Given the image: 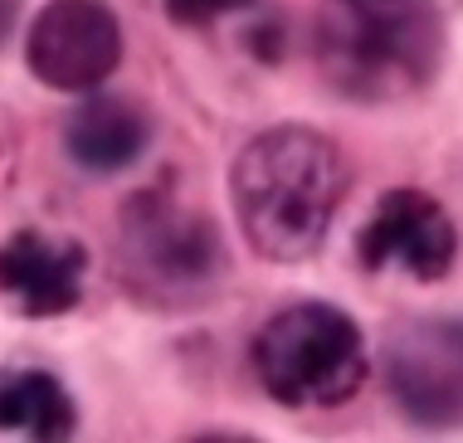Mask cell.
I'll list each match as a JSON object with an SVG mask.
<instances>
[{
    "instance_id": "1",
    "label": "cell",
    "mask_w": 463,
    "mask_h": 443,
    "mask_svg": "<svg viewBox=\"0 0 463 443\" xmlns=\"http://www.w3.org/2000/svg\"><path fill=\"white\" fill-rule=\"evenodd\" d=\"M352 171L336 142L317 127H269L230 166V200L244 239L269 263H303L322 249Z\"/></svg>"
},
{
    "instance_id": "11",
    "label": "cell",
    "mask_w": 463,
    "mask_h": 443,
    "mask_svg": "<svg viewBox=\"0 0 463 443\" xmlns=\"http://www.w3.org/2000/svg\"><path fill=\"white\" fill-rule=\"evenodd\" d=\"M249 5H259V0H166V15L185 30H200V24H215L220 15H240Z\"/></svg>"
},
{
    "instance_id": "7",
    "label": "cell",
    "mask_w": 463,
    "mask_h": 443,
    "mask_svg": "<svg viewBox=\"0 0 463 443\" xmlns=\"http://www.w3.org/2000/svg\"><path fill=\"white\" fill-rule=\"evenodd\" d=\"M454 253H458V230L449 220V210L434 195L410 185L385 190L356 234V263L366 273L405 269L420 283H439L454 269Z\"/></svg>"
},
{
    "instance_id": "2",
    "label": "cell",
    "mask_w": 463,
    "mask_h": 443,
    "mask_svg": "<svg viewBox=\"0 0 463 443\" xmlns=\"http://www.w3.org/2000/svg\"><path fill=\"white\" fill-rule=\"evenodd\" d=\"M439 59L444 20L434 0H327L317 15V69L356 103L420 93Z\"/></svg>"
},
{
    "instance_id": "3",
    "label": "cell",
    "mask_w": 463,
    "mask_h": 443,
    "mask_svg": "<svg viewBox=\"0 0 463 443\" xmlns=\"http://www.w3.org/2000/svg\"><path fill=\"white\" fill-rule=\"evenodd\" d=\"M254 375L288 410L346 404L366 380L361 326L332 302H298L273 312L254 336Z\"/></svg>"
},
{
    "instance_id": "5",
    "label": "cell",
    "mask_w": 463,
    "mask_h": 443,
    "mask_svg": "<svg viewBox=\"0 0 463 443\" xmlns=\"http://www.w3.org/2000/svg\"><path fill=\"white\" fill-rule=\"evenodd\" d=\"M385 385L400 414L430 429L463 424V316H410L385 336Z\"/></svg>"
},
{
    "instance_id": "9",
    "label": "cell",
    "mask_w": 463,
    "mask_h": 443,
    "mask_svg": "<svg viewBox=\"0 0 463 443\" xmlns=\"http://www.w3.org/2000/svg\"><path fill=\"white\" fill-rule=\"evenodd\" d=\"M146 142H152V112L142 103H132V98H118V93H93L89 88V98L64 122L69 156L93 175L128 171L146 151Z\"/></svg>"
},
{
    "instance_id": "4",
    "label": "cell",
    "mask_w": 463,
    "mask_h": 443,
    "mask_svg": "<svg viewBox=\"0 0 463 443\" xmlns=\"http://www.w3.org/2000/svg\"><path fill=\"white\" fill-rule=\"evenodd\" d=\"M224 244L210 214L191 210L171 190H142L122 210V283L142 302L185 307L215 293Z\"/></svg>"
},
{
    "instance_id": "10",
    "label": "cell",
    "mask_w": 463,
    "mask_h": 443,
    "mask_svg": "<svg viewBox=\"0 0 463 443\" xmlns=\"http://www.w3.org/2000/svg\"><path fill=\"white\" fill-rule=\"evenodd\" d=\"M73 424H79L73 395L49 371L0 375V429L30 438H69Z\"/></svg>"
},
{
    "instance_id": "12",
    "label": "cell",
    "mask_w": 463,
    "mask_h": 443,
    "mask_svg": "<svg viewBox=\"0 0 463 443\" xmlns=\"http://www.w3.org/2000/svg\"><path fill=\"white\" fill-rule=\"evenodd\" d=\"M279 34H283V24H279V20L254 24V34H249V49H254V54L264 59V63H273V59H279V49H273V40H279Z\"/></svg>"
},
{
    "instance_id": "8",
    "label": "cell",
    "mask_w": 463,
    "mask_h": 443,
    "mask_svg": "<svg viewBox=\"0 0 463 443\" xmlns=\"http://www.w3.org/2000/svg\"><path fill=\"white\" fill-rule=\"evenodd\" d=\"M89 253L79 239L20 230L0 244V293L24 316H64L79 307Z\"/></svg>"
},
{
    "instance_id": "13",
    "label": "cell",
    "mask_w": 463,
    "mask_h": 443,
    "mask_svg": "<svg viewBox=\"0 0 463 443\" xmlns=\"http://www.w3.org/2000/svg\"><path fill=\"white\" fill-rule=\"evenodd\" d=\"M15 10H20V0H0V44L10 40V30H15Z\"/></svg>"
},
{
    "instance_id": "6",
    "label": "cell",
    "mask_w": 463,
    "mask_h": 443,
    "mask_svg": "<svg viewBox=\"0 0 463 443\" xmlns=\"http://www.w3.org/2000/svg\"><path fill=\"white\" fill-rule=\"evenodd\" d=\"M30 73L59 93H89L122 63V24L103 0H49L24 40Z\"/></svg>"
}]
</instances>
